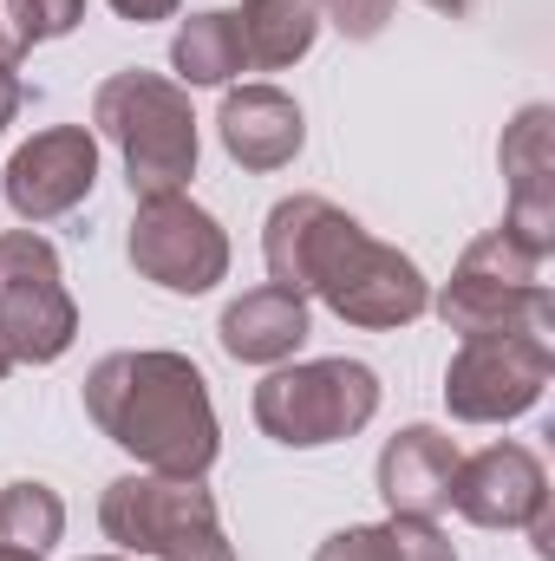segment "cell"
I'll return each mask as SVG.
<instances>
[{"instance_id": "cell-1", "label": "cell", "mask_w": 555, "mask_h": 561, "mask_svg": "<svg viewBox=\"0 0 555 561\" xmlns=\"http://www.w3.org/2000/svg\"><path fill=\"white\" fill-rule=\"evenodd\" d=\"M262 255H269V275L287 294H320L340 320L353 327H406L431 307V287L412 262L386 242H373L353 216H340L327 196H287L269 216V236H262Z\"/></svg>"}, {"instance_id": "cell-2", "label": "cell", "mask_w": 555, "mask_h": 561, "mask_svg": "<svg viewBox=\"0 0 555 561\" xmlns=\"http://www.w3.org/2000/svg\"><path fill=\"white\" fill-rule=\"evenodd\" d=\"M86 412L118 450H132L157 477H203L223 450L209 386L183 353H112V359H99L86 379Z\"/></svg>"}, {"instance_id": "cell-3", "label": "cell", "mask_w": 555, "mask_h": 561, "mask_svg": "<svg viewBox=\"0 0 555 561\" xmlns=\"http://www.w3.org/2000/svg\"><path fill=\"white\" fill-rule=\"evenodd\" d=\"M99 131L125 150V176L132 196H183V183L196 176V118L183 85L157 79V72H112L92 99Z\"/></svg>"}, {"instance_id": "cell-4", "label": "cell", "mask_w": 555, "mask_h": 561, "mask_svg": "<svg viewBox=\"0 0 555 561\" xmlns=\"http://www.w3.org/2000/svg\"><path fill=\"white\" fill-rule=\"evenodd\" d=\"M543 249H530L517 229H490L464 249L451 287L438 294V313L451 333L464 340H484V333H543L550 340L555 300L543 287Z\"/></svg>"}, {"instance_id": "cell-5", "label": "cell", "mask_w": 555, "mask_h": 561, "mask_svg": "<svg viewBox=\"0 0 555 561\" xmlns=\"http://www.w3.org/2000/svg\"><path fill=\"white\" fill-rule=\"evenodd\" d=\"M99 523L118 549L150 561H236L203 477H118L99 503Z\"/></svg>"}, {"instance_id": "cell-6", "label": "cell", "mask_w": 555, "mask_h": 561, "mask_svg": "<svg viewBox=\"0 0 555 561\" xmlns=\"http://www.w3.org/2000/svg\"><path fill=\"white\" fill-rule=\"evenodd\" d=\"M380 412V379L373 366L360 359H307V366H281L256 386V424L294 444V450H314V444H340L353 431H366Z\"/></svg>"}, {"instance_id": "cell-7", "label": "cell", "mask_w": 555, "mask_h": 561, "mask_svg": "<svg viewBox=\"0 0 555 561\" xmlns=\"http://www.w3.org/2000/svg\"><path fill=\"white\" fill-rule=\"evenodd\" d=\"M79 333V307L59 280L53 242L33 229L0 236V353L13 366H53Z\"/></svg>"}, {"instance_id": "cell-8", "label": "cell", "mask_w": 555, "mask_h": 561, "mask_svg": "<svg viewBox=\"0 0 555 561\" xmlns=\"http://www.w3.org/2000/svg\"><path fill=\"white\" fill-rule=\"evenodd\" d=\"M555 373V353L543 333H484L464 340L451 373H444V405L464 424H503L523 419Z\"/></svg>"}, {"instance_id": "cell-9", "label": "cell", "mask_w": 555, "mask_h": 561, "mask_svg": "<svg viewBox=\"0 0 555 561\" xmlns=\"http://www.w3.org/2000/svg\"><path fill=\"white\" fill-rule=\"evenodd\" d=\"M132 268L170 294H209L229 275V236L190 196H150L132 222Z\"/></svg>"}, {"instance_id": "cell-10", "label": "cell", "mask_w": 555, "mask_h": 561, "mask_svg": "<svg viewBox=\"0 0 555 561\" xmlns=\"http://www.w3.org/2000/svg\"><path fill=\"white\" fill-rule=\"evenodd\" d=\"M99 183V144L86 125H53L39 138H26L7 163V209L20 222H53L66 209H79Z\"/></svg>"}, {"instance_id": "cell-11", "label": "cell", "mask_w": 555, "mask_h": 561, "mask_svg": "<svg viewBox=\"0 0 555 561\" xmlns=\"http://www.w3.org/2000/svg\"><path fill=\"white\" fill-rule=\"evenodd\" d=\"M451 510L477 529H530L550 510V477L530 444H490L477 457H457Z\"/></svg>"}, {"instance_id": "cell-12", "label": "cell", "mask_w": 555, "mask_h": 561, "mask_svg": "<svg viewBox=\"0 0 555 561\" xmlns=\"http://www.w3.org/2000/svg\"><path fill=\"white\" fill-rule=\"evenodd\" d=\"M555 112L550 105H523L517 125L503 131V176H510V222L530 249H555V144H550Z\"/></svg>"}, {"instance_id": "cell-13", "label": "cell", "mask_w": 555, "mask_h": 561, "mask_svg": "<svg viewBox=\"0 0 555 561\" xmlns=\"http://www.w3.org/2000/svg\"><path fill=\"white\" fill-rule=\"evenodd\" d=\"M451 477H457V444L431 424L399 431L380 450V496H386L393 516L438 523V510H451Z\"/></svg>"}, {"instance_id": "cell-14", "label": "cell", "mask_w": 555, "mask_h": 561, "mask_svg": "<svg viewBox=\"0 0 555 561\" xmlns=\"http://www.w3.org/2000/svg\"><path fill=\"white\" fill-rule=\"evenodd\" d=\"M223 144H229V157L242 163V170H281V163H294V150H301V105L275 92V85H242V92H229L223 99Z\"/></svg>"}, {"instance_id": "cell-15", "label": "cell", "mask_w": 555, "mask_h": 561, "mask_svg": "<svg viewBox=\"0 0 555 561\" xmlns=\"http://www.w3.org/2000/svg\"><path fill=\"white\" fill-rule=\"evenodd\" d=\"M216 333H223V353L229 359H242V366H281L307 340V300L269 280V287L229 300V313H223Z\"/></svg>"}, {"instance_id": "cell-16", "label": "cell", "mask_w": 555, "mask_h": 561, "mask_svg": "<svg viewBox=\"0 0 555 561\" xmlns=\"http://www.w3.org/2000/svg\"><path fill=\"white\" fill-rule=\"evenodd\" d=\"M236 26H242V59L256 72H275V66H294L314 46L320 13H314V0H242Z\"/></svg>"}, {"instance_id": "cell-17", "label": "cell", "mask_w": 555, "mask_h": 561, "mask_svg": "<svg viewBox=\"0 0 555 561\" xmlns=\"http://www.w3.org/2000/svg\"><path fill=\"white\" fill-rule=\"evenodd\" d=\"M314 561H457V556H451V542H444L431 523L393 516V523H373V529H340V536H327Z\"/></svg>"}, {"instance_id": "cell-18", "label": "cell", "mask_w": 555, "mask_h": 561, "mask_svg": "<svg viewBox=\"0 0 555 561\" xmlns=\"http://www.w3.org/2000/svg\"><path fill=\"white\" fill-rule=\"evenodd\" d=\"M170 59H177V72H183L190 85H223V79H236V72L249 66V59H242V26H236V13H196V20L177 33Z\"/></svg>"}, {"instance_id": "cell-19", "label": "cell", "mask_w": 555, "mask_h": 561, "mask_svg": "<svg viewBox=\"0 0 555 561\" xmlns=\"http://www.w3.org/2000/svg\"><path fill=\"white\" fill-rule=\"evenodd\" d=\"M66 529V503L46 483H7L0 490V549H26L46 556Z\"/></svg>"}, {"instance_id": "cell-20", "label": "cell", "mask_w": 555, "mask_h": 561, "mask_svg": "<svg viewBox=\"0 0 555 561\" xmlns=\"http://www.w3.org/2000/svg\"><path fill=\"white\" fill-rule=\"evenodd\" d=\"M86 20V0H0V66L26 59L39 39H59Z\"/></svg>"}, {"instance_id": "cell-21", "label": "cell", "mask_w": 555, "mask_h": 561, "mask_svg": "<svg viewBox=\"0 0 555 561\" xmlns=\"http://www.w3.org/2000/svg\"><path fill=\"white\" fill-rule=\"evenodd\" d=\"M314 13H327L347 39H380L393 20V0H314Z\"/></svg>"}, {"instance_id": "cell-22", "label": "cell", "mask_w": 555, "mask_h": 561, "mask_svg": "<svg viewBox=\"0 0 555 561\" xmlns=\"http://www.w3.org/2000/svg\"><path fill=\"white\" fill-rule=\"evenodd\" d=\"M112 13H118V20H170V13H177V0H112Z\"/></svg>"}, {"instance_id": "cell-23", "label": "cell", "mask_w": 555, "mask_h": 561, "mask_svg": "<svg viewBox=\"0 0 555 561\" xmlns=\"http://www.w3.org/2000/svg\"><path fill=\"white\" fill-rule=\"evenodd\" d=\"M20 99H26V85L13 79V66H0V131L13 125V112H20Z\"/></svg>"}, {"instance_id": "cell-24", "label": "cell", "mask_w": 555, "mask_h": 561, "mask_svg": "<svg viewBox=\"0 0 555 561\" xmlns=\"http://www.w3.org/2000/svg\"><path fill=\"white\" fill-rule=\"evenodd\" d=\"M424 7H431V13H451V20H464V13H471L477 0H424Z\"/></svg>"}, {"instance_id": "cell-25", "label": "cell", "mask_w": 555, "mask_h": 561, "mask_svg": "<svg viewBox=\"0 0 555 561\" xmlns=\"http://www.w3.org/2000/svg\"><path fill=\"white\" fill-rule=\"evenodd\" d=\"M0 561H39V556H26V549H0Z\"/></svg>"}, {"instance_id": "cell-26", "label": "cell", "mask_w": 555, "mask_h": 561, "mask_svg": "<svg viewBox=\"0 0 555 561\" xmlns=\"http://www.w3.org/2000/svg\"><path fill=\"white\" fill-rule=\"evenodd\" d=\"M7 366H13V359H7V353H0V373H7Z\"/></svg>"}, {"instance_id": "cell-27", "label": "cell", "mask_w": 555, "mask_h": 561, "mask_svg": "<svg viewBox=\"0 0 555 561\" xmlns=\"http://www.w3.org/2000/svg\"><path fill=\"white\" fill-rule=\"evenodd\" d=\"M92 561H112V556H92Z\"/></svg>"}]
</instances>
